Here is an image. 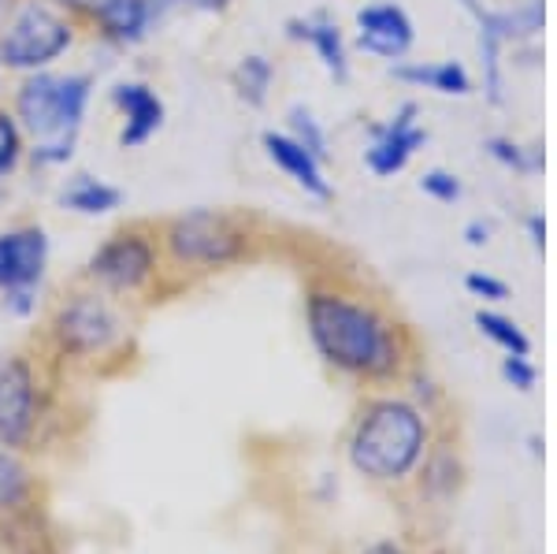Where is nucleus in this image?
<instances>
[{"label":"nucleus","instance_id":"1","mask_svg":"<svg viewBox=\"0 0 557 554\" xmlns=\"http://www.w3.org/2000/svg\"><path fill=\"white\" fill-rule=\"evenodd\" d=\"M309 338L327 365L361 380H386L401 369L398 328L375 306L343 291H312L305 298Z\"/></svg>","mask_w":557,"mask_h":554},{"label":"nucleus","instance_id":"2","mask_svg":"<svg viewBox=\"0 0 557 554\" xmlns=\"http://www.w3.org/2000/svg\"><path fill=\"white\" fill-rule=\"evenodd\" d=\"M428 454V421L406 398H380L357 417L349 435V466L361 477L394 484Z\"/></svg>","mask_w":557,"mask_h":554},{"label":"nucleus","instance_id":"3","mask_svg":"<svg viewBox=\"0 0 557 554\" xmlns=\"http://www.w3.org/2000/svg\"><path fill=\"white\" fill-rule=\"evenodd\" d=\"M97 78L89 71H34L12 89V115L26 141L78 138L94 101Z\"/></svg>","mask_w":557,"mask_h":554},{"label":"nucleus","instance_id":"4","mask_svg":"<svg viewBox=\"0 0 557 554\" xmlns=\"http://www.w3.org/2000/svg\"><path fill=\"white\" fill-rule=\"evenodd\" d=\"M78 23L52 0H12L0 23V64L12 75L49 71L75 49Z\"/></svg>","mask_w":557,"mask_h":554},{"label":"nucleus","instance_id":"5","mask_svg":"<svg viewBox=\"0 0 557 554\" xmlns=\"http://www.w3.org/2000/svg\"><path fill=\"white\" fill-rule=\"evenodd\" d=\"M160 249L178 268L215 272L246 261L253 249V231L246 227V220L223 209H186L160 227Z\"/></svg>","mask_w":557,"mask_h":554},{"label":"nucleus","instance_id":"6","mask_svg":"<svg viewBox=\"0 0 557 554\" xmlns=\"http://www.w3.org/2000/svg\"><path fill=\"white\" fill-rule=\"evenodd\" d=\"M160 272V235L149 227L112 231L101 246L89 254L86 280L104 294H134Z\"/></svg>","mask_w":557,"mask_h":554},{"label":"nucleus","instance_id":"7","mask_svg":"<svg viewBox=\"0 0 557 554\" xmlns=\"http://www.w3.org/2000/svg\"><path fill=\"white\" fill-rule=\"evenodd\" d=\"M52 335H57L64 354L94 357L108 350L112 338L120 335V317H115L104 291H78L57 309V317H52Z\"/></svg>","mask_w":557,"mask_h":554},{"label":"nucleus","instance_id":"8","mask_svg":"<svg viewBox=\"0 0 557 554\" xmlns=\"http://www.w3.org/2000/svg\"><path fill=\"white\" fill-rule=\"evenodd\" d=\"M49 231L41 223H20L0 231V294L38 291L49 268Z\"/></svg>","mask_w":557,"mask_h":554},{"label":"nucleus","instance_id":"9","mask_svg":"<svg viewBox=\"0 0 557 554\" xmlns=\"http://www.w3.org/2000/svg\"><path fill=\"white\" fill-rule=\"evenodd\" d=\"M38 421V383L30 361L20 354H0V443L20 446Z\"/></svg>","mask_w":557,"mask_h":554},{"label":"nucleus","instance_id":"10","mask_svg":"<svg viewBox=\"0 0 557 554\" xmlns=\"http://www.w3.org/2000/svg\"><path fill=\"white\" fill-rule=\"evenodd\" d=\"M108 101L120 112V146L123 149H141L164 127V97L157 94L149 83L141 78H123L108 89Z\"/></svg>","mask_w":557,"mask_h":554},{"label":"nucleus","instance_id":"11","mask_svg":"<svg viewBox=\"0 0 557 554\" xmlns=\"http://www.w3.org/2000/svg\"><path fill=\"white\" fill-rule=\"evenodd\" d=\"M417 115H420V109L409 101V104H401L386 123L372 127V146L364 149L368 172L380 175V178H391L409 164L412 153L428 141V131L417 123Z\"/></svg>","mask_w":557,"mask_h":554},{"label":"nucleus","instance_id":"12","mask_svg":"<svg viewBox=\"0 0 557 554\" xmlns=\"http://www.w3.org/2000/svg\"><path fill=\"white\" fill-rule=\"evenodd\" d=\"M172 4H178V0H108L101 15L89 23V30L112 49H134L164 23Z\"/></svg>","mask_w":557,"mask_h":554},{"label":"nucleus","instance_id":"13","mask_svg":"<svg viewBox=\"0 0 557 554\" xmlns=\"http://www.w3.org/2000/svg\"><path fill=\"white\" fill-rule=\"evenodd\" d=\"M412 41H417V26H412L409 12L401 4L380 0V4H364L357 12V49H364L368 57L398 64L412 49Z\"/></svg>","mask_w":557,"mask_h":554},{"label":"nucleus","instance_id":"14","mask_svg":"<svg viewBox=\"0 0 557 554\" xmlns=\"http://www.w3.org/2000/svg\"><path fill=\"white\" fill-rule=\"evenodd\" d=\"M260 146H264V157L290 178L298 190H305L317 201H331L335 190H331V178L323 172V160H317L305 146L290 138L286 131H264L260 134Z\"/></svg>","mask_w":557,"mask_h":554},{"label":"nucleus","instance_id":"15","mask_svg":"<svg viewBox=\"0 0 557 554\" xmlns=\"http://www.w3.org/2000/svg\"><path fill=\"white\" fill-rule=\"evenodd\" d=\"M286 34H290L294 41H305L312 52H317V60L323 64L335 83H346L349 78V52H346V38L343 30H338V23L331 20V15H305V20H290L286 23Z\"/></svg>","mask_w":557,"mask_h":554},{"label":"nucleus","instance_id":"16","mask_svg":"<svg viewBox=\"0 0 557 554\" xmlns=\"http://www.w3.org/2000/svg\"><path fill=\"white\" fill-rule=\"evenodd\" d=\"M60 209L75 212V217H86V220H97V217H112L115 209H123L127 194L120 190L115 183H108L101 175H67V183L60 186L57 194Z\"/></svg>","mask_w":557,"mask_h":554},{"label":"nucleus","instance_id":"17","mask_svg":"<svg viewBox=\"0 0 557 554\" xmlns=\"http://www.w3.org/2000/svg\"><path fill=\"white\" fill-rule=\"evenodd\" d=\"M391 75L406 86L417 89H435L443 97H469L472 94V78L457 60H443V64H424V60H398L391 67Z\"/></svg>","mask_w":557,"mask_h":554},{"label":"nucleus","instance_id":"18","mask_svg":"<svg viewBox=\"0 0 557 554\" xmlns=\"http://www.w3.org/2000/svg\"><path fill=\"white\" fill-rule=\"evenodd\" d=\"M465 12L480 26V57H483V86H487L491 104H502V41L498 23H494V8H483V0H461Z\"/></svg>","mask_w":557,"mask_h":554},{"label":"nucleus","instance_id":"19","mask_svg":"<svg viewBox=\"0 0 557 554\" xmlns=\"http://www.w3.org/2000/svg\"><path fill=\"white\" fill-rule=\"evenodd\" d=\"M272 86H275V64L264 52H249L231 71V89H235V97L246 109H264L268 97H272Z\"/></svg>","mask_w":557,"mask_h":554},{"label":"nucleus","instance_id":"20","mask_svg":"<svg viewBox=\"0 0 557 554\" xmlns=\"http://www.w3.org/2000/svg\"><path fill=\"white\" fill-rule=\"evenodd\" d=\"M475 328L480 335H487L502 354H513V357H532V338L524 335V328L517 320L502 317L494 309H480L475 312Z\"/></svg>","mask_w":557,"mask_h":554},{"label":"nucleus","instance_id":"21","mask_svg":"<svg viewBox=\"0 0 557 554\" xmlns=\"http://www.w3.org/2000/svg\"><path fill=\"white\" fill-rule=\"evenodd\" d=\"M494 23H498L502 41H520V38H535L546 23V8L543 0H524L513 12H494Z\"/></svg>","mask_w":557,"mask_h":554},{"label":"nucleus","instance_id":"22","mask_svg":"<svg viewBox=\"0 0 557 554\" xmlns=\"http://www.w3.org/2000/svg\"><path fill=\"white\" fill-rule=\"evenodd\" d=\"M286 134H290L298 146L309 149L312 157L323 160L327 164L331 160V146H327V131L320 127V120L312 115L309 109H301V104H294L290 115H286Z\"/></svg>","mask_w":557,"mask_h":554},{"label":"nucleus","instance_id":"23","mask_svg":"<svg viewBox=\"0 0 557 554\" xmlns=\"http://www.w3.org/2000/svg\"><path fill=\"white\" fill-rule=\"evenodd\" d=\"M26 160V134L15 123L12 109L0 104V178H8Z\"/></svg>","mask_w":557,"mask_h":554},{"label":"nucleus","instance_id":"24","mask_svg":"<svg viewBox=\"0 0 557 554\" xmlns=\"http://www.w3.org/2000/svg\"><path fill=\"white\" fill-rule=\"evenodd\" d=\"M78 138H52V141H26V160L41 172H57V168H67L75 160Z\"/></svg>","mask_w":557,"mask_h":554},{"label":"nucleus","instance_id":"25","mask_svg":"<svg viewBox=\"0 0 557 554\" xmlns=\"http://www.w3.org/2000/svg\"><path fill=\"white\" fill-rule=\"evenodd\" d=\"M26 491V469L12 451L0 443V506H15Z\"/></svg>","mask_w":557,"mask_h":554},{"label":"nucleus","instance_id":"26","mask_svg":"<svg viewBox=\"0 0 557 554\" xmlns=\"http://www.w3.org/2000/svg\"><path fill=\"white\" fill-rule=\"evenodd\" d=\"M420 190L438 205H454L461 198V178L454 172H446V168H431V172L420 175Z\"/></svg>","mask_w":557,"mask_h":554},{"label":"nucleus","instance_id":"27","mask_svg":"<svg viewBox=\"0 0 557 554\" xmlns=\"http://www.w3.org/2000/svg\"><path fill=\"white\" fill-rule=\"evenodd\" d=\"M502 377H506L509 387H517L520 395H528V391H535V383H539V369L532 365V357L506 354L502 357Z\"/></svg>","mask_w":557,"mask_h":554},{"label":"nucleus","instance_id":"28","mask_svg":"<svg viewBox=\"0 0 557 554\" xmlns=\"http://www.w3.org/2000/svg\"><path fill=\"white\" fill-rule=\"evenodd\" d=\"M487 153L494 157V160H502L506 168H513V172H532V160L524 157V149L517 146V141H509V138H491L487 141Z\"/></svg>","mask_w":557,"mask_h":554},{"label":"nucleus","instance_id":"29","mask_svg":"<svg viewBox=\"0 0 557 554\" xmlns=\"http://www.w3.org/2000/svg\"><path fill=\"white\" fill-rule=\"evenodd\" d=\"M465 287H469V294H475V298H483V301H506L509 298L506 283L494 280V275H487V272H469V275H465Z\"/></svg>","mask_w":557,"mask_h":554},{"label":"nucleus","instance_id":"30","mask_svg":"<svg viewBox=\"0 0 557 554\" xmlns=\"http://www.w3.org/2000/svg\"><path fill=\"white\" fill-rule=\"evenodd\" d=\"M57 8H64V12L71 15L75 23H94L97 15H101V8L108 4V0H52Z\"/></svg>","mask_w":557,"mask_h":554},{"label":"nucleus","instance_id":"31","mask_svg":"<svg viewBox=\"0 0 557 554\" xmlns=\"http://www.w3.org/2000/svg\"><path fill=\"white\" fill-rule=\"evenodd\" d=\"M178 4H186L190 12H201V15H223L235 0H178Z\"/></svg>","mask_w":557,"mask_h":554},{"label":"nucleus","instance_id":"32","mask_svg":"<svg viewBox=\"0 0 557 554\" xmlns=\"http://www.w3.org/2000/svg\"><path fill=\"white\" fill-rule=\"evenodd\" d=\"M465 238H469V246H483L491 238V223L483 220H472L469 227H465Z\"/></svg>","mask_w":557,"mask_h":554},{"label":"nucleus","instance_id":"33","mask_svg":"<svg viewBox=\"0 0 557 554\" xmlns=\"http://www.w3.org/2000/svg\"><path fill=\"white\" fill-rule=\"evenodd\" d=\"M528 227H532V243L543 249V238H546V223H543V217H532L528 220Z\"/></svg>","mask_w":557,"mask_h":554},{"label":"nucleus","instance_id":"34","mask_svg":"<svg viewBox=\"0 0 557 554\" xmlns=\"http://www.w3.org/2000/svg\"><path fill=\"white\" fill-rule=\"evenodd\" d=\"M364 554H409V551L394 547V543H375V547H368Z\"/></svg>","mask_w":557,"mask_h":554},{"label":"nucleus","instance_id":"35","mask_svg":"<svg viewBox=\"0 0 557 554\" xmlns=\"http://www.w3.org/2000/svg\"><path fill=\"white\" fill-rule=\"evenodd\" d=\"M0 97H4V64H0Z\"/></svg>","mask_w":557,"mask_h":554}]
</instances>
